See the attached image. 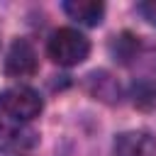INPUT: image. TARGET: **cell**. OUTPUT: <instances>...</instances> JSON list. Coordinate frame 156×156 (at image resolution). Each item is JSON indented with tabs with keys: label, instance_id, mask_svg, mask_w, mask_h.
<instances>
[{
	"label": "cell",
	"instance_id": "7",
	"mask_svg": "<svg viewBox=\"0 0 156 156\" xmlns=\"http://www.w3.org/2000/svg\"><path fill=\"white\" fill-rule=\"evenodd\" d=\"M139 12L146 22L156 24V0H146V2H139Z\"/></svg>",
	"mask_w": 156,
	"mask_h": 156
},
{
	"label": "cell",
	"instance_id": "6",
	"mask_svg": "<svg viewBox=\"0 0 156 156\" xmlns=\"http://www.w3.org/2000/svg\"><path fill=\"white\" fill-rule=\"evenodd\" d=\"M34 141H37V134L22 127L20 122L15 124L0 122V151H22V149H29Z\"/></svg>",
	"mask_w": 156,
	"mask_h": 156
},
{
	"label": "cell",
	"instance_id": "5",
	"mask_svg": "<svg viewBox=\"0 0 156 156\" xmlns=\"http://www.w3.org/2000/svg\"><path fill=\"white\" fill-rule=\"evenodd\" d=\"M63 12L80 22V24H88V27H95L102 22V15H105V5L102 2H95V0H66L63 2Z\"/></svg>",
	"mask_w": 156,
	"mask_h": 156
},
{
	"label": "cell",
	"instance_id": "3",
	"mask_svg": "<svg viewBox=\"0 0 156 156\" xmlns=\"http://www.w3.org/2000/svg\"><path fill=\"white\" fill-rule=\"evenodd\" d=\"M37 71V51L27 39H15L7 58H5V73L10 78H27Z\"/></svg>",
	"mask_w": 156,
	"mask_h": 156
},
{
	"label": "cell",
	"instance_id": "1",
	"mask_svg": "<svg viewBox=\"0 0 156 156\" xmlns=\"http://www.w3.org/2000/svg\"><path fill=\"white\" fill-rule=\"evenodd\" d=\"M46 54L58 66H78L90 54V41L85 34H80L73 27L56 29L46 41Z\"/></svg>",
	"mask_w": 156,
	"mask_h": 156
},
{
	"label": "cell",
	"instance_id": "4",
	"mask_svg": "<svg viewBox=\"0 0 156 156\" xmlns=\"http://www.w3.org/2000/svg\"><path fill=\"white\" fill-rule=\"evenodd\" d=\"M115 156H156V139L149 132H124L115 139Z\"/></svg>",
	"mask_w": 156,
	"mask_h": 156
},
{
	"label": "cell",
	"instance_id": "2",
	"mask_svg": "<svg viewBox=\"0 0 156 156\" xmlns=\"http://www.w3.org/2000/svg\"><path fill=\"white\" fill-rule=\"evenodd\" d=\"M41 107H44V102H41L39 93L29 85H12L0 93V110L20 124L39 117Z\"/></svg>",
	"mask_w": 156,
	"mask_h": 156
}]
</instances>
